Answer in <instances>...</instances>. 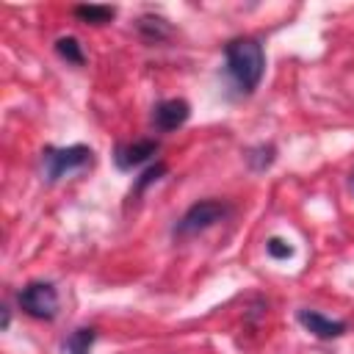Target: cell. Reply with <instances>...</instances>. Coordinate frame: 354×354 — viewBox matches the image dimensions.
Instances as JSON below:
<instances>
[{
    "label": "cell",
    "mask_w": 354,
    "mask_h": 354,
    "mask_svg": "<svg viewBox=\"0 0 354 354\" xmlns=\"http://www.w3.org/2000/svg\"><path fill=\"white\" fill-rule=\"evenodd\" d=\"M266 252H268V257H274V260H288V257H293L290 241H285V238H279V235H271V238L266 241Z\"/></svg>",
    "instance_id": "14"
},
{
    "label": "cell",
    "mask_w": 354,
    "mask_h": 354,
    "mask_svg": "<svg viewBox=\"0 0 354 354\" xmlns=\"http://www.w3.org/2000/svg\"><path fill=\"white\" fill-rule=\"evenodd\" d=\"M8 324H11V310H8V307H3V332L8 329Z\"/></svg>",
    "instance_id": "15"
},
{
    "label": "cell",
    "mask_w": 354,
    "mask_h": 354,
    "mask_svg": "<svg viewBox=\"0 0 354 354\" xmlns=\"http://www.w3.org/2000/svg\"><path fill=\"white\" fill-rule=\"evenodd\" d=\"M224 72L238 94L249 97L257 91L266 72V53L254 36H238L224 44Z\"/></svg>",
    "instance_id": "1"
},
{
    "label": "cell",
    "mask_w": 354,
    "mask_h": 354,
    "mask_svg": "<svg viewBox=\"0 0 354 354\" xmlns=\"http://www.w3.org/2000/svg\"><path fill=\"white\" fill-rule=\"evenodd\" d=\"M138 33L144 36V41H149V44H155V41H163V39H169L171 36V28L166 25V19H160V17H141L138 19Z\"/></svg>",
    "instance_id": "10"
},
{
    "label": "cell",
    "mask_w": 354,
    "mask_h": 354,
    "mask_svg": "<svg viewBox=\"0 0 354 354\" xmlns=\"http://www.w3.org/2000/svg\"><path fill=\"white\" fill-rule=\"evenodd\" d=\"M163 174H166V163H163V160H158V163L147 166V169L141 171V177L136 180V185L130 188V199H133V196H141V194H144V191H147L152 183H158Z\"/></svg>",
    "instance_id": "13"
},
{
    "label": "cell",
    "mask_w": 354,
    "mask_h": 354,
    "mask_svg": "<svg viewBox=\"0 0 354 354\" xmlns=\"http://www.w3.org/2000/svg\"><path fill=\"white\" fill-rule=\"evenodd\" d=\"M17 304L25 315H30L36 321H53L58 315V290L53 282L36 279V282H28L17 293Z\"/></svg>",
    "instance_id": "4"
},
{
    "label": "cell",
    "mask_w": 354,
    "mask_h": 354,
    "mask_svg": "<svg viewBox=\"0 0 354 354\" xmlns=\"http://www.w3.org/2000/svg\"><path fill=\"white\" fill-rule=\"evenodd\" d=\"M246 163L254 169V171H266L271 163H274V158H277V149H274V144H257V147H252V149H246Z\"/></svg>",
    "instance_id": "12"
},
{
    "label": "cell",
    "mask_w": 354,
    "mask_h": 354,
    "mask_svg": "<svg viewBox=\"0 0 354 354\" xmlns=\"http://www.w3.org/2000/svg\"><path fill=\"white\" fill-rule=\"evenodd\" d=\"M296 321H299L313 337H318V340H337V337H343L346 329H348L346 321L326 318L324 313H318V310H307V307H301V310L296 313Z\"/></svg>",
    "instance_id": "5"
},
{
    "label": "cell",
    "mask_w": 354,
    "mask_h": 354,
    "mask_svg": "<svg viewBox=\"0 0 354 354\" xmlns=\"http://www.w3.org/2000/svg\"><path fill=\"white\" fill-rule=\"evenodd\" d=\"M191 116V105L180 97H171V100H163L152 108V124L158 133H174L177 127H183Z\"/></svg>",
    "instance_id": "6"
},
{
    "label": "cell",
    "mask_w": 354,
    "mask_h": 354,
    "mask_svg": "<svg viewBox=\"0 0 354 354\" xmlns=\"http://www.w3.org/2000/svg\"><path fill=\"white\" fill-rule=\"evenodd\" d=\"M72 14L86 25H108L116 17V8L113 6H91L88 3V6H75Z\"/></svg>",
    "instance_id": "9"
},
{
    "label": "cell",
    "mask_w": 354,
    "mask_h": 354,
    "mask_svg": "<svg viewBox=\"0 0 354 354\" xmlns=\"http://www.w3.org/2000/svg\"><path fill=\"white\" fill-rule=\"evenodd\" d=\"M94 340H97V329L94 326H80V329H75V332L66 335L64 354H91Z\"/></svg>",
    "instance_id": "8"
},
{
    "label": "cell",
    "mask_w": 354,
    "mask_h": 354,
    "mask_svg": "<svg viewBox=\"0 0 354 354\" xmlns=\"http://www.w3.org/2000/svg\"><path fill=\"white\" fill-rule=\"evenodd\" d=\"M232 213V207L221 199H199L194 202L180 218L177 224L171 227V235L174 238H191V235H199L205 230H210L213 224H218L221 218H227Z\"/></svg>",
    "instance_id": "3"
},
{
    "label": "cell",
    "mask_w": 354,
    "mask_h": 354,
    "mask_svg": "<svg viewBox=\"0 0 354 354\" xmlns=\"http://www.w3.org/2000/svg\"><path fill=\"white\" fill-rule=\"evenodd\" d=\"M55 53H58L66 64H75V66H83V64H86L83 44H80L75 36H61V39H55Z\"/></svg>",
    "instance_id": "11"
},
{
    "label": "cell",
    "mask_w": 354,
    "mask_h": 354,
    "mask_svg": "<svg viewBox=\"0 0 354 354\" xmlns=\"http://www.w3.org/2000/svg\"><path fill=\"white\" fill-rule=\"evenodd\" d=\"M158 149H160V144L155 138H138L133 144H119L116 152H113V163H116V169L130 171V169L147 163Z\"/></svg>",
    "instance_id": "7"
},
{
    "label": "cell",
    "mask_w": 354,
    "mask_h": 354,
    "mask_svg": "<svg viewBox=\"0 0 354 354\" xmlns=\"http://www.w3.org/2000/svg\"><path fill=\"white\" fill-rule=\"evenodd\" d=\"M91 147L86 144H69V147H53L47 144L41 149V169H44V180L47 183H58L61 177L83 169L91 163Z\"/></svg>",
    "instance_id": "2"
}]
</instances>
